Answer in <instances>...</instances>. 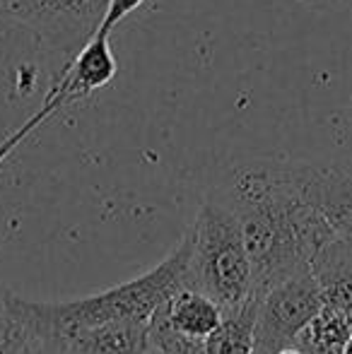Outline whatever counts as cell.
Returning a JSON list of instances; mask_svg holds the SVG:
<instances>
[{
    "label": "cell",
    "mask_w": 352,
    "mask_h": 354,
    "mask_svg": "<svg viewBox=\"0 0 352 354\" xmlns=\"http://www.w3.org/2000/svg\"><path fill=\"white\" fill-rule=\"evenodd\" d=\"M227 205L239 214L254 268V292L309 272L319 253L335 241L319 212L292 188L282 164H251L234 174Z\"/></svg>",
    "instance_id": "cell-1"
},
{
    "label": "cell",
    "mask_w": 352,
    "mask_h": 354,
    "mask_svg": "<svg viewBox=\"0 0 352 354\" xmlns=\"http://www.w3.org/2000/svg\"><path fill=\"white\" fill-rule=\"evenodd\" d=\"M188 258H191V236L186 232L160 266L136 280L102 289L82 299H71V301H34V299L17 297V304L24 316L34 323V328L41 333L48 347L68 333L106 321H123V318L150 321L152 313L181 284H186Z\"/></svg>",
    "instance_id": "cell-2"
},
{
    "label": "cell",
    "mask_w": 352,
    "mask_h": 354,
    "mask_svg": "<svg viewBox=\"0 0 352 354\" xmlns=\"http://www.w3.org/2000/svg\"><path fill=\"white\" fill-rule=\"evenodd\" d=\"M188 236L191 258L186 284L205 292L225 311L241 306L254 294V268L239 214L225 201H205Z\"/></svg>",
    "instance_id": "cell-3"
},
{
    "label": "cell",
    "mask_w": 352,
    "mask_h": 354,
    "mask_svg": "<svg viewBox=\"0 0 352 354\" xmlns=\"http://www.w3.org/2000/svg\"><path fill=\"white\" fill-rule=\"evenodd\" d=\"M116 71H118V66H116V58H113V53H111V46H109V34H104L97 29V32L82 44L77 56L68 63V68L63 71L61 80L56 82V87L48 92V97H46V102L41 104V109H39L32 118H27L12 136L5 138V140L0 142V167H3L5 159L27 140L39 126H44L48 118L56 116L61 109L75 104L77 99H85L92 92H97V89L106 87V84L113 80Z\"/></svg>",
    "instance_id": "cell-4"
},
{
    "label": "cell",
    "mask_w": 352,
    "mask_h": 354,
    "mask_svg": "<svg viewBox=\"0 0 352 354\" xmlns=\"http://www.w3.org/2000/svg\"><path fill=\"white\" fill-rule=\"evenodd\" d=\"M321 306L324 297L311 270L268 289L261 297L254 352L270 354L277 347L297 342L304 328L319 316Z\"/></svg>",
    "instance_id": "cell-5"
},
{
    "label": "cell",
    "mask_w": 352,
    "mask_h": 354,
    "mask_svg": "<svg viewBox=\"0 0 352 354\" xmlns=\"http://www.w3.org/2000/svg\"><path fill=\"white\" fill-rule=\"evenodd\" d=\"M109 0H0V22L32 29L46 41H87L99 29Z\"/></svg>",
    "instance_id": "cell-6"
},
{
    "label": "cell",
    "mask_w": 352,
    "mask_h": 354,
    "mask_svg": "<svg viewBox=\"0 0 352 354\" xmlns=\"http://www.w3.org/2000/svg\"><path fill=\"white\" fill-rule=\"evenodd\" d=\"M287 181L324 217L335 241L352 243V176L338 167L282 164Z\"/></svg>",
    "instance_id": "cell-7"
},
{
    "label": "cell",
    "mask_w": 352,
    "mask_h": 354,
    "mask_svg": "<svg viewBox=\"0 0 352 354\" xmlns=\"http://www.w3.org/2000/svg\"><path fill=\"white\" fill-rule=\"evenodd\" d=\"M51 347L61 354H150V321H106L58 337Z\"/></svg>",
    "instance_id": "cell-8"
},
{
    "label": "cell",
    "mask_w": 352,
    "mask_h": 354,
    "mask_svg": "<svg viewBox=\"0 0 352 354\" xmlns=\"http://www.w3.org/2000/svg\"><path fill=\"white\" fill-rule=\"evenodd\" d=\"M225 308L207 297L205 292L191 287V284H181L155 313L152 321L162 323L169 330L178 333L191 340H205L212 330L222 323Z\"/></svg>",
    "instance_id": "cell-9"
},
{
    "label": "cell",
    "mask_w": 352,
    "mask_h": 354,
    "mask_svg": "<svg viewBox=\"0 0 352 354\" xmlns=\"http://www.w3.org/2000/svg\"><path fill=\"white\" fill-rule=\"evenodd\" d=\"M261 294H251L241 306L230 308L222 323L203 340V354H254Z\"/></svg>",
    "instance_id": "cell-10"
},
{
    "label": "cell",
    "mask_w": 352,
    "mask_h": 354,
    "mask_svg": "<svg viewBox=\"0 0 352 354\" xmlns=\"http://www.w3.org/2000/svg\"><path fill=\"white\" fill-rule=\"evenodd\" d=\"M46 340L24 316L17 294L0 292V354H44Z\"/></svg>",
    "instance_id": "cell-11"
},
{
    "label": "cell",
    "mask_w": 352,
    "mask_h": 354,
    "mask_svg": "<svg viewBox=\"0 0 352 354\" xmlns=\"http://www.w3.org/2000/svg\"><path fill=\"white\" fill-rule=\"evenodd\" d=\"M142 3H145V0H109V8H106V12H104L102 24H99V32L111 34V29L116 27L118 22H123L133 10L140 8Z\"/></svg>",
    "instance_id": "cell-12"
},
{
    "label": "cell",
    "mask_w": 352,
    "mask_h": 354,
    "mask_svg": "<svg viewBox=\"0 0 352 354\" xmlns=\"http://www.w3.org/2000/svg\"><path fill=\"white\" fill-rule=\"evenodd\" d=\"M254 354H259V352H254ZM270 354H306L304 350H302L297 342H292V345H282V347H277V350H272Z\"/></svg>",
    "instance_id": "cell-13"
},
{
    "label": "cell",
    "mask_w": 352,
    "mask_h": 354,
    "mask_svg": "<svg viewBox=\"0 0 352 354\" xmlns=\"http://www.w3.org/2000/svg\"><path fill=\"white\" fill-rule=\"evenodd\" d=\"M343 354H352V328H350L348 340H345V345H343Z\"/></svg>",
    "instance_id": "cell-14"
},
{
    "label": "cell",
    "mask_w": 352,
    "mask_h": 354,
    "mask_svg": "<svg viewBox=\"0 0 352 354\" xmlns=\"http://www.w3.org/2000/svg\"><path fill=\"white\" fill-rule=\"evenodd\" d=\"M350 111H352V104H350Z\"/></svg>",
    "instance_id": "cell-15"
}]
</instances>
